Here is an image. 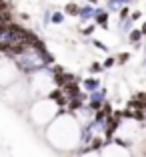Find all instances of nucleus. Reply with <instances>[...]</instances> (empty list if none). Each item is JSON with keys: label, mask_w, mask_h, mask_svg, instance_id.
<instances>
[{"label": "nucleus", "mask_w": 146, "mask_h": 157, "mask_svg": "<svg viewBox=\"0 0 146 157\" xmlns=\"http://www.w3.org/2000/svg\"><path fill=\"white\" fill-rule=\"evenodd\" d=\"M88 2H96V0H88Z\"/></svg>", "instance_id": "obj_11"}, {"label": "nucleus", "mask_w": 146, "mask_h": 157, "mask_svg": "<svg viewBox=\"0 0 146 157\" xmlns=\"http://www.w3.org/2000/svg\"><path fill=\"white\" fill-rule=\"evenodd\" d=\"M98 71H102V67L98 65V63H94V65L90 67V73H98Z\"/></svg>", "instance_id": "obj_3"}, {"label": "nucleus", "mask_w": 146, "mask_h": 157, "mask_svg": "<svg viewBox=\"0 0 146 157\" xmlns=\"http://www.w3.org/2000/svg\"><path fill=\"white\" fill-rule=\"evenodd\" d=\"M4 33H8V26H4V24H0V34H4Z\"/></svg>", "instance_id": "obj_7"}, {"label": "nucleus", "mask_w": 146, "mask_h": 157, "mask_svg": "<svg viewBox=\"0 0 146 157\" xmlns=\"http://www.w3.org/2000/svg\"><path fill=\"white\" fill-rule=\"evenodd\" d=\"M8 20H10V16H8V14H0V24L8 22Z\"/></svg>", "instance_id": "obj_4"}, {"label": "nucleus", "mask_w": 146, "mask_h": 157, "mask_svg": "<svg viewBox=\"0 0 146 157\" xmlns=\"http://www.w3.org/2000/svg\"><path fill=\"white\" fill-rule=\"evenodd\" d=\"M66 12H68V14H78V6H76V4H72V2H70V4L66 6Z\"/></svg>", "instance_id": "obj_2"}, {"label": "nucleus", "mask_w": 146, "mask_h": 157, "mask_svg": "<svg viewBox=\"0 0 146 157\" xmlns=\"http://www.w3.org/2000/svg\"><path fill=\"white\" fill-rule=\"evenodd\" d=\"M134 119L142 121V119H144V113H142V111H136V113H134Z\"/></svg>", "instance_id": "obj_5"}, {"label": "nucleus", "mask_w": 146, "mask_h": 157, "mask_svg": "<svg viewBox=\"0 0 146 157\" xmlns=\"http://www.w3.org/2000/svg\"><path fill=\"white\" fill-rule=\"evenodd\" d=\"M98 147H100V141H98V139H96L94 143H92V149H98Z\"/></svg>", "instance_id": "obj_9"}, {"label": "nucleus", "mask_w": 146, "mask_h": 157, "mask_svg": "<svg viewBox=\"0 0 146 157\" xmlns=\"http://www.w3.org/2000/svg\"><path fill=\"white\" fill-rule=\"evenodd\" d=\"M142 33H146V24H144V26H142Z\"/></svg>", "instance_id": "obj_10"}, {"label": "nucleus", "mask_w": 146, "mask_h": 157, "mask_svg": "<svg viewBox=\"0 0 146 157\" xmlns=\"http://www.w3.org/2000/svg\"><path fill=\"white\" fill-rule=\"evenodd\" d=\"M64 91L70 93V95H78V87L74 83H68V85H64Z\"/></svg>", "instance_id": "obj_1"}, {"label": "nucleus", "mask_w": 146, "mask_h": 157, "mask_svg": "<svg viewBox=\"0 0 146 157\" xmlns=\"http://www.w3.org/2000/svg\"><path fill=\"white\" fill-rule=\"evenodd\" d=\"M86 85H88V87H90V89H94V87H96V85H98V83H96V81H88Z\"/></svg>", "instance_id": "obj_8"}, {"label": "nucleus", "mask_w": 146, "mask_h": 157, "mask_svg": "<svg viewBox=\"0 0 146 157\" xmlns=\"http://www.w3.org/2000/svg\"><path fill=\"white\" fill-rule=\"evenodd\" d=\"M130 38H132V40H138V38H140V33H138V30H134V33L130 34Z\"/></svg>", "instance_id": "obj_6"}]
</instances>
